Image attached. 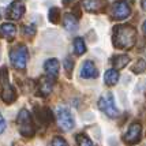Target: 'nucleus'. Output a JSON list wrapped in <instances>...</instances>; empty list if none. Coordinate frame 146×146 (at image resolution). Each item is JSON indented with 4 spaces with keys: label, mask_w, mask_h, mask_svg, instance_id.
<instances>
[{
    "label": "nucleus",
    "mask_w": 146,
    "mask_h": 146,
    "mask_svg": "<svg viewBox=\"0 0 146 146\" xmlns=\"http://www.w3.org/2000/svg\"><path fill=\"white\" fill-rule=\"evenodd\" d=\"M51 146H68V145H67V142H66V139H64L63 137L56 135V137H53V139L51 142Z\"/></svg>",
    "instance_id": "obj_24"
},
{
    "label": "nucleus",
    "mask_w": 146,
    "mask_h": 146,
    "mask_svg": "<svg viewBox=\"0 0 146 146\" xmlns=\"http://www.w3.org/2000/svg\"><path fill=\"white\" fill-rule=\"evenodd\" d=\"M27 59H29V52H27V48L23 44L17 45L10 51V62H11L15 70L25 71Z\"/></svg>",
    "instance_id": "obj_4"
},
{
    "label": "nucleus",
    "mask_w": 146,
    "mask_h": 146,
    "mask_svg": "<svg viewBox=\"0 0 146 146\" xmlns=\"http://www.w3.org/2000/svg\"><path fill=\"white\" fill-rule=\"evenodd\" d=\"M141 4H142V7L146 10V0H141Z\"/></svg>",
    "instance_id": "obj_28"
},
{
    "label": "nucleus",
    "mask_w": 146,
    "mask_h": 146,
    "mask_svg": "<svg viewBox=\"0 0 146 146\" xmlns=\"http://www.w3.org/2000/svg\"><path fill=\"white\" fill-rule=\"evenodd\" d=\"M74 52H75V55H78V56H81V55H83L86 52V44H85L83 38L76 37L74 40Z\"/></svg>",
    "instance_id": "obj_19"
},
{
    "label": "nucleus",
    "mask_w": 146,
    "mask_h": 146,
    "mask_svg": "<svg viewBox=\"0 0 146 146\" xmlns=\"http://www.w3.org/2000/svg\"><path fill=\"white\" fill-rule=\"evenodd\" d=\"M131 14V7L128 4V1L126 0H117L115 1L112 6V17L117 21H123L127 19Z\"/></svg>",
    "instance_id": "obj_7"
},
{
    "label": "nucleus",
    "mask_w": 146,
    "mask_h": 146,
    "mask_svg": "<svg viewBox=\"0 0 146 146\" xmlns=\"http://www.w3.org/2000/svg\"><path fill=\"white\" fill-rule=\"evenodd\" d=\"M53 85H55V78H52L49 75L40 78V81L37 83V94L42 96V97L49 96L53 90Z\"/></svg>",
    "instance_id": "obj_10"
},
{
    "label": "nucleus",
    "mask_w": 146,
    "mask_h": 146,
    "mask_svg": "<svg viewBox=\"0 0 146 146\" xmlns=\"http://www.w3.org/2000/svg\"><path fill=\"white\" fill-rule=\"evenodd\" d=\"M22 34L27 38H32L36 36V27L33 25H26L23 26V29H22Z\"/></svg>",
    "instance_id": "obj_23"
},
{
    "label": "nucleus",
    "mask_w": 146,
    "mask_h": 146,
    "mask_svg": "<svg viewBox=\"0 0 146 146\" xmlns=\"http://www.w3.org/2000/svg\"><path fill=\"white\" fill-rule=\"evenodd\" d=\"M98 108L101 112L107 115L108 117H117L119 116V111L116 108V105H115V98L112 93H104V94L100 97V100H98Z\"/></svg>",
    "instance_id": "obj_5"
},
{
    "label": "nucleus",
    "mask_w": 146,
    "mask_h": 146,
    "mask_svg": "<svg viewBox=\"0 0 146 146\" xmlns=\"http://www.w3.org/2000/svg\"><path fill=\"white\" fill-rule=\"evenodd\" d=\"M17 36V27L14 23L6 22L0 25V38H6L7 41H13Z\"/></svg>",
    "instance_id": "obj_13"
},
{
    "label": "nucleus",
    "mask_w": 146,
    "mask_h": 146,
    "mask_svg": "<svg viewBox=\"0 0 146 146\" xmlns=\"http://www.w3.org/2000/svg\"><path fill=\"white\" fill-rule=\"evenodd\" d=\"M6 130V119L3 117V115L0 113V134Z\"/></svg>",
    "instance_id": "obj_26"
},
{
    "label": "nucleus",
    "mask_w": 146,
    "mask_h": 146,
    "mask_svg": "<svg viewBox=\"0 0 146 146\" xmlns=\"http://www.w3.org/2000/svg\"><path fill=\"white\" fill-rule=\"evenodd\" d=\"M17 126H18V131L22 137L25 138H32L36 134V128L33 124V119L32 115L29 113L27 109H21L19 111L18 116H17Z\"/></svg>",
    "instance_id": "obj_2"
},
{
    "label": "nucleus",
    "mask_w": 146,
    "mask_h": 146,
    "mask_svg": "<svg viewBox=\"0 0 146 146\" xmlns=\"http://www.w3.org/2000/svg\"><path fill=\"white\" fill-rule=\"evenodd\" d=\"M34 113H36V119L37 121H40L42 126H48L49 123L53 121V115H52L51 109L42 107V108H34Z\"/></svg>",
    "instance_id": "obj_11"
},
{
    "label": "nucleus",
    "mask_w": 146,
    "mask_h": 146,
    "mask_svg": "<svg viewBox=\"0 0 146 146\" xmlns=\"http://www.w3.org/2000/svg\"><path fill=\"white\" fill-rule=\"evenodd\" d=\"M0 97L6 104H13L17 100L15 89L8 81L7 67H1L0 68Z\"/></svg>",
    "instance_id": "obj_3"
},
{
    "label": "nucleus",
    "mask_w": 146,
    "mask_h": 146,
    "mask_svg": "<svg viewBox=\"0 0 146 146\" xmlns=\"http://www.w3.org/2000/svg\"><path fill=\"white\" fill-rule=\"evenodd\" d=\"M48 19H49V22H52V23H57V22L60 21V10H59L57 7H52V8H49Z\"/></svg>",
    "instance_id": "obj_21"
},
{
    "label": "nucleus",
    "mask_w": 146,
    "mask_h": 146,
    "mask_svg": "<svg viewBox=\"0 0 146 146\" xmlns=\"http://www.w3.org/2000/svg\"><path fill=\"white\" fill-rule=\"evenodd\" d=\"M119 72L116 68H112V70H108L105 72V75H104V81H105V85H108V86H113L117 83L119 81Z\"/></svg>",
    "instance_id": "obj_18"
},
{
    "label": "nucleus",
    "mask_w": 146,
    "mask_h": 146,
    "mask_svg": "<svg viewBox=\"0 0 146 146\" xmlns=\"http://www.w3.org/2000/svg\"><path fill=\"white\" fill-rule=\"evenodd\" d=\"M81 6L89 13H100L105 7V1L104 0H82Z\"/></svg>",
    "instance_id": "obj_14"
},
{
    "label": "nucleus",
    "mask_w": 146,
    "mask_h": 146,
    "mask_svg": "<svg viewBox=\"0 0 146 146\" xmlns=\"http://www.w3.org/2000/svg\"><path fill=\"white\" fill-rule=\"evenodd\" d=\"M112 42L119 49H130L137 42V30L130 25L115 26Z\"/></svg>",
    "instance_id": "obj_1"
},
{
    "label": "nucleus",
    "mask_w": 146,
    "mask_h": 146,
    "mask_svg": "<svg viewBox=\"0 0 146 146\" xmlns=\"http://www.w3.org/2000/svg\"><path fill=\"white\" fill-rule=\"evenodd\" d=\"M66 1H67V0H66Z\"/></svg>",
    "instance_id": "obj_29"
},
{
    "label": "nucleus",
    "mask_w": 146,
    "mask_h": 146,
    "mask_svg": "<svg viewBox=\"0 0 146 146\" xmlns=\"http://www.w3.org/2000/svg\"><path fill=\"white\" fill-rule=\"evenodd\" d=\"M26 8L25 4L21 1V0H14L13 3L8 6V8L6 10V15L8 19H13V21H18L23 17Z\"/></svg>",
    "instance_id": "obj_9"
},
{
    "label": "nucleus",
    "mask_w": 146,
    "mask_h": 146,
    "mask_svg": "<svg viewBox=\"0 0 146 146\" xmlns=\"http://www.w3.org/2000/svg\"><path fill=\"white\" fill-rule=\"evenodd\" d=\"M63 25L68 32H75L78 29V18L74 14H66L63 18Z\"/></svg>",
    "instance_id": "obj_16"
},
{
    "label": "nucleus",
    "mask_w": 146,
    "mask_h": 146,
    "mask_svg": "<svg viewBox=\"0 0 146 146\" xmlns=\"http://www.w3.org/2000/svg\"><path fill=\"white\" fill-rule=\"evenodd\" d=\"M142 30H143V33L146 34V19H145V22H143V25H142Z\"/></svg>",
    "instance_id": "obj_27"
},
{
    "label": "nucleus",
    "mask_w": 146,
    "mask_h": 146,
    "mask_svg": "<svg viewBox=\"0 0 146 146\" xmlns=\"http://www.w3.org/2000/svg\"><path fill=\"white\" fill-rule=\"evenodd\" d=\"M56 117L59 127L63 131H70L75 127V119L72 113L70 112V109L66 107H57L56 108Z\"/></svg>",
    "instance_id": "obj_6"
},
{
    "label": "nucleus",
    "mask_w": 146,
    "mask_h": 146,
    "mask_svg": "<svg viewBox=\"0 0 146 146\" xmlns=\"http://www.w3.org/2000/svg\"><path fill=\"white\" fill-rule=\"evenodd\" d=\"M64 68L67 71V74H70V71L74 68V62H72V59L67 57V59L64 60Z\"/></svg>",
    "instance_id": "obj_25"
},
{
    "label": "nucleus",
    "mask_w": 146,
    "mask_h": 146,
    "mask_svg": "<svg viewBox=\"0 0 146 146\" xmlns=\"http://www.w3.org/2000/svg\"><path fill=\"white\" fill-rule=\"evenodd\" d=\"M128 62H130V57H128L127 55H116V56H113L112 60H111L113 68H116V70L124 68V67L128 64Z\"/></svg>",
    "instance_id": "obj_17"
},
{
    "label": "nucleus",
    "mask_w": 146,
    "mask_h": 146,
    "mask_svg": "<svg viewBox=\"0 0 146 146\" xmlns=\"http://www.w3.org/2000/svg\"><path fill=\"white\" fill-rule=\"evenodd\" d=\"M141 137H142V126L139 123H133L130 127H128L127 133L124 134L123 137V141L127 143V145L133 146L137 145L141 141Z\"/></svg>",
    "instance_id": "obj_8"
},
{
    "label": "nucleus",
    "mask_w": 146,
    "mask_h": 146,
    "mask_svg": "<svg viewBox=\"0 0 146 146\" xmlns=\"http://www.w3.org/2000/svg\"><path fill=\"white\" fill-rule=\"evenodd\" d=\"M131 71H133L134 74H142V72H145L146 71V62L143 59H138L134 66L131 67Z\"/></svg>",
    "instance_id": "obj_20"
},
{
    "label": "nucleus",
    "mask_w": 146,
    "mask_h": 146,
    "mask_svg": "<svg viewBox=\"0 0 146 146\" xmlns=\"http://www.w3.org/2000/svg\"><path fill=\"white\" fill-rule=\"evenodd\" d=\"M76 142H78V146H94L93 142L85 134H78L76 135Z\"/></svg>",
    "instance_id": "obj_22"
},
{
    "label": "nucleus",
    "mask_w": 146,
    "mask_h": 146,
    "mask_svg": "<svg viewBox=\"0 0 146 146\" xmlns=\"http://www.w3.org/2000/svg\"><path fill=\"white\" fill-rule=\"evenodd\" d=\"M44 70L46 72V75L56 78L59 75V70H60V63L57 59H48L44 64Z\"/></svg>",
    "instance_id": "obj_15"
},
{
    "label": "nucleus",
    "mask_w": 146,
    "mask_h": 146,
    "mask_svg": "<svg viewBox=\"0 0 146 146\" xmlns=\"http://www.w3.org/2000/svg\"><path fill=\"white\" fill-rule=\"evenodd\" d=\"M81 76L85 79H92L98 76V70L96 67V64L92 60H86L81 67Z\"/></svg>",
    "instance_id": "obj_12"
}]
</instances>
